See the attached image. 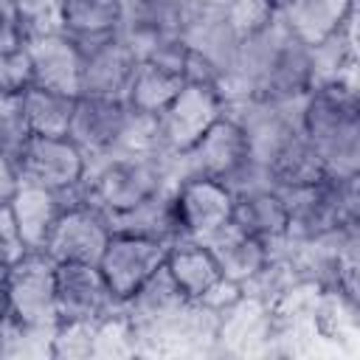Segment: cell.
Returning <instances> with one entry per match:
<instances>
[{"mask_svg":"<svg viewBox=\"0 0 360 360\" xmlns=\"http://www.w3.org/2000/svg\"><path fill=\"white\" fill-rule=\"evenodd\" d=\"M231 222L239 231L267 245L284 239L287 236V205H284L281 191L276 186H262V188L233 194Z\"/></svg>","mask_w":360,"mask_h":360,"instance_id":"20","label":"cell"},{"mask_svg":"<svg viewBox=\"0 0 360 360\" xmlns=\"http://www.w3.org/2000/svg\"><path fill=\"white\" fill-rule=\"evenodd\" d=\"M225 112V98L214 87L183 84L180 93L158 112V146L163 155L191 149L202 132Z\"/></svg>","mask_w":360,"mask_h":360,"instance_id":"6","label":"cell"},{"mask_svg":"<svg viewBox=\"0 0 360 360\" xmlns=\"http://www.w3.org/2000/svg\"><path fill=\"white\" fill-rule=\"evenodd\" d=\"M82 194H65V191H53V188H42V186H31V183H20L14 197L8 200L11 217L17 222V231L25 242L28 250H42L59 214L79 200Z\"/></svg>","mask_w":360,"mask_h":360,"instance_id":"14","label":"cell"},{"mask_svg":"<svg viewBox=\"0 0 360 360\" xmlns=\"http://www.w3.org/2000/svg\"><path fill=\"white\" fill-rule=\"evenodd\" d=\"M138 354L135 326L124 312H115L93 329V357H132Z\"/></svg>","mask_w":360,"mask_h":360,"instance_id":"26","label":"cell"},{"mask_svg":"<svg viewBox=\"0 0 360 360\" xmlns=\"http://www.w3.org/2000/svg\"><path fill=\"white\" fill-rule=\"evenodd\" d=\"M186 0H127L121 20V39L143 59V53L166 37H183Z\"/></svg>","mask_w":360,"mask_h":360,"instance_id":"13","label":"cell"},{"mask_svg":"<svg viewBox=\"0 0 360 360\" xmlns=\"http://www.w3.org/2000/svg\"><path fill=\"white\" fill-rule=\"evenodd\" d=\"M191 298L180 290V284L172 278V273L166 270V262L121 304V312L132 321L135 329L141 326H152L158 321L172 318L174 312H180Z\"/></svg>","mask_w":360,"mask_h":360,"instance_id":"21","label":"cell"},{"mask_svg":"<svg viewBox=\"0 0 360 360\" xmlns=\"http://www.w3.org/2000/svg\"><path fill=\"white\" fill-rule=\"evenodd\" d=\"M110 225H112V233L160 242L166 248L174 245L177 239H183L180 217H177V205H174V183L163 186L160 191H155L152 197H146L143 202H138L127 211L110 214Z\"/></svg>","mask_w":360,"mask_h":360,"instance_id":"15","label":"cell"},{"mask_svg":"<svg viewBox=\"0 0 360 360\" xmlns=\"http://www.w3.org/2000/svg\"><path fill=\"white\" fill-rule=\"evenodd\" d=\"M8 321L20 326L53 329L56 318V262L45 250H28L6 267Z\"/></svg>","mask_w":360,"mask_h":360,"instance_id":"3","label":"cell"},{"mask_svg":"<svg viewBox=\"0 0 360 360\" xmlns=\"http://www.w3.org/2000/svg\"><path fill=\"white\" fill-rule=\"evenodd\" d=\"M250 158L248 132L222 112L191 149L172 155V177H214L228 183Z\"/></svg>","mask_w":360,"mask_h":360,"instance_id":"4","label":"cell"},{"mask_svg":"<svg viewBox=\"0 0 360 360\" xmlns=\"http://www.w3.org/2000/svg\"><path fill=\"white\" fill-rule=\"evenodd\" d=\"M174 205L183 239H202L231 222L233 191L214 177H183L174 183Z\"/></svg>","mask_w":360,"mask_h":360,"instance_id":"10","label":"cell"},{"mask_svg":"<svg viewBox=\"0 0 360 360\" xmlns=\"http://www.w3.org/2000/svg\"><path fill=\"white\" fill-rule=\"evenodd\" d=\"M25 253H28V248H25V242H22V236L17 231V222L11 217V208L6 202V205H0V267L3 270L11 267Z\"/></svg>","mask_w":360,"mask_h":360,"instance_id":"33","label":"cell"},{"mask_svg":"<svg viewBox=\"0 0 360 360\" xmlns=\"http://www.w3.org/2000/svg\"><path fill=\"white\" fill-rule=\"evenodd\" d=\"M276 14H278V8L270 0H231L225 6V20L239 39H248V37L264 31L276 20Z\"/></svg>","mask_w":360,"mask_h":360,"instance_id":"28","label":"cell"},{"mask_svg":"<svg viewBox=\"0 0 360 360\" xmlns=\"http://www.w3.org/2000/svg\"><path fill=\"white\" fill-rule=\"evenodd\" d=\"M115 312H121V298L112 292L98 264H56L59 323H101Z\"/></svg>","mask_w":360,"mask_h":360,"instance_id":"7","label":"cell"},{"mask_svg":"<svg viewBox=\"0 0 360 360\" xmlns=\"http://www.w3.org/2000/svg\"><path fill=\"white\" fill-rule=\"evenodd\" d=\"M121 20V0H62V31L70 39H98L118 34Z\"/></svg>","mask_w":360,"mask_h":360,"instance_id":"24","label":"cell"},{"mask_svg":"<svg viewBox=\"0 0 360 360\" xmlns=\"http://www.w3.org/2000/svg\"><path fill=\"white\" fill-rule=\"evenodd\" d=\"M225 3H231V0H225Z\"/></svg>","mask_w":360,"mask_h":360,"instance_id":"39","label":"cell"},{"mask_svg":"<svg viewBox=\"0 0 360 360\" xmlns=\"http://www.w3.org/2000/svg\"><path fill=\"white\" fill-rule=\"evenodd\" d=\"M14 163L20 183L65 194H82L87 155L68 135H28Z\"/></svg>","mask_w":360,"mask_h":360,"instance_id":"5","label":"cell"},{"mask_svg":"<svg viewBox=\"0 0 360 360\" xmlns=\"http://www.w3.org/2000/svg\"><path fill=\"white\" fill-rule=\"evenodd\" d=\"M8 318V304H6V270L0 267V323Z\"/></svg>","mask_w":360,"mask_h":360,"instance_id":"36","label":"cell"},{"mask_svg":"<svg viewBox=\"0 0 360 360\" xmlns=\"http://www.w3.org/2000/svg\"><path fill=\"white\" fill-rule=\"evenodd\" d=\"M188 51L191 45L183 39V37H166V39H158L146 53L143 59L166 68V70H174L183 76V68H186V59H188Z\"/></svg>","mask_w":360,"mask_h":360,"instance_id":"32","label":"cell"},{"mask_svg":"<svg viewBox=\"0 0 360 360\" xmlns=\"http://www.w3.org/2000/svg\"><path fill=\"white\" fill-rule=\"evenodd\" d=\"M169 248L160 242H149V239H138V236H127V233H112L101 259H98V270L104 273L107 284L112 287V292L121 298V304L166 262Z\"/></svg>","mask_w":360,"mask_h":360,"instance_id":"11","label":"cell"},{"mask_svg":"<svg viewBox=\"0 0 360 360\" xmlns=\"http://www.w3.org/2000/svg\"><path fill=\"white\" fill-rule=\"evenodd\" d=\"M31 82V59L25 45L0 53V93H22Z\"/></svg>","mask_w":360,"mask_h":360,"instance_id":"31","label":"cell"},{"mask_svg":"<svg viewBox=\"0 0 360 360\" xmlns=\"http://www.w3.org/2000/svg\"><path fill=\"white\" fill-rule=\"evenodd\" d=\"M129 115L127 98H110V96H76L73 118L68 138L87 155H104L112 152L121 141L124 124Z\"/></svg>","mask_w":360,"mask_h":360,"instance_id":"12","label":"cell"},{"mask_svg":"<svg viewBox=\"0 0 360 360\" xmlns=\"http://www.w3.org/2000/svg\"><path fill=\"white\" fill-rule=\"evenodd\" d=\"M20 186V174H17V163L14 158H8L6 152H0V205H6L14 191Z\"/></svg>","mask_w":360,"mask_h":360,"instance_id":"35","label":"cell"},{"mask_svg":"<svg viewBox=\"0 0 360 360\" xmlns=\"http://www.w3.org/2000/svg\"><path fill=\"white\" fill-rule=\"evenodd\" d=\"M301 132L318 152L326 174H360V87L357 82L315 84L301 104Z\"/></svg>","mask_w":360,"mask_h":360,"instance_id":"1","label":"cell"},{"mask_svg":"<svg viewBox=\"0 0 360 360\" xmlns=\"http://www.w3.org/2000/svg\"><path fill=\"white\" fill-rule=\"evenodd\" d=\"M259 163L267 169L270 183L276 188L309 186V183H318L321 177H326V169H323L318 152L312 149V143L307 141V135L301 129L287 132Z\"/></svg>","mask_w":360,"mask_h":360,"instance_id":"19","label":"cell"},{"mask_svg":"<svg viewBox=\"0 0 360 360\" xmlns=\"http://www.w3.org/2000/svg\"><path fill=\"white\" fill-rule=\"evenodd\" d=\"M172 183H177L172 177V155L115 149L87 158L82 200L93 202L110 217L143 202L146 197Z\"/></svg>","mask_w":360,"mask_h":360,"instance_id":"2","label":"cell"},{"mask_svg":"<svg viewBox=\"0 0 360 360\" xmlns=\"http://www.w3.org/2000/svg\"><path fill=\"white\" fill-rule=\"evenodd\" d=\"M22 39L62 34V0H17Z\"/></svg>","mask_w":360,"mask_h":360,"instance_id":"27","label":"cell"},{"mask_svg":"<svg viewBox=\"0 0 360 360\" xmlns=\"http://www.w3.org/2000/svg\"><path fill=\"white\" fill-rule=\"evenodd\" d=\"M0 357H3V329H0Z\"/></svg>","mask_w":360,"mask_h":360,"instance_id":"38","label":"cell"},{"mask_svg":"<svg viewBox=\"0 0 360 360\" xmlns=\"http://www.w3.org/2000/svg\"><path fill=\"white\" fill-rule=\"evenodd\" d=\"M197 242H202L214 253L222 276L231 278V281H236V284L250 281L270 262V256H273V250H270L267 242H262V239L239 231L233 222H225L222 228L211 231L208 236H202Z\"/></svg>","mask_w":360,"mask_h":360,"instance_id":"18","label":"cell"},{"mask_svg":"<svg viewBox=\"0 0 360 360\" xmlns=\"http://www.w3.org/2000/svg\"><path fill=\"white\" fill-rule=\"evenodd\" d=\"M82 51L79 96H110L124 98L141 56L121 39V34L98 39H73Z\"/></svg>","mask_w":360,"mask_h":360,"instance_id":"9","label":"cell"},{"mask_svg":"<svg viewBox=\"0 0 360 360\" xmlns=\"http://www.w3.org/2000/svg\"><path fill=\"white\" fill-rule=\"evenodd\" d=\"M31 129L25 124L22 112V96L20 93H0V152L8 158H17L22 143L28 141Z\"/></svg>","mask_w":360,"mask_h":360,"instance_id":"29","label":"cell"},{"mask_svg":"<svg viewBox=\"0 0 360 360\" xmlns=\"http://www.w3.org/2000/svg\"><path fill=\"white\" fill-rule=\"evenodd\" d=\"M25 45L22 31H20V8L17 0H0V53L14 51Z\"/></svg>","mask_w":360,"mask_h":360,"instance_id":"34","label":"cell"},{"mask_svg":"<svg viewBox=\"0 0 360 360\" xmlns=\"http://www.w3.org/2000/svg\"><path fill=\"white\" fill-rule=\"evenodd\" d=\"M25 51L31 59V79H34L31 84H42V87H53V90L79 96L82 51L65 31L28 39Z\"/></svg>","mask_w":360,"mask_h":360,"instance_id":"16","label":"cell"},{"mask_svg":"<svg viewBox=\"0 0 360 360\" xmlns=\"http://www.w3.org/2000/svg\"><path fill=\"white\" fill-rule=\"evenodd\" d=\"M166 270L191 301H200L222 278L214 253L197 239H177L174 245H169Z\"/></svg>","mask_w":360,"mask_h":360,"instance_id":"22","label":"cell"},{"mask_svg":"<svg viewBox=\"0 0 360 360\" xmlns=\"http://www.w3.org/2000/svg\"><path fill=\"white\" fill-rule=\"evenodd\" d=\"M357 17V0H290L278 8V22L304 45H318Z\"/></svg>","mask_w":360,"mask_h":360,"instance_id":"17","label":"cell"},{"mask_svg":"<svg viewBox=\"0 0 360 360\" xmlns=\"http://www.w3.org/2000/svg\"><path fill=\"white\" fill-rule=\"evenodd\" d=\"M110 236H112L110 217L101 208H96L93 202L79 197L59 214L42 250L56 264H65V262L98 264Z\"/></svg>","mask_w":360,"mask_h":360,"instance_id":"8","label":"cell"},{"mask_svg":"<svg viewBox=\"0 0 360 360\" xmlns=\"http://www.w3.org/2000/svg\"><path fill=\"white\" fill-rule=\"evenodd\" d=\"M186 84V79L174 70H166L149 59H141L135 73H132V82L127 87V104L132 110H141V112H152L158 115L177 93L180 87Z\"/></svg>","mask_w":360,"mask_h":360,"instance_id":"25","label":"cell"},{"mask_svg":"<svg viewBox=\"0 0 360 360\" xmlns=\"http://www.w3.org/2000/svg\"><path fill=\"white\" fill-rule=\"evenodd\" d=\"M270 3H273L276 8H281V6H284V3H290V0H270Z\"/></svg>","mask_w":360,"mask_h":360,"instance_id":"37","label":"cell"},{"mask_svg":"<svg viewBox=\"0 0 360 360\" xmlns=\"http://www.w3.org/2000/svg\"><path fill=\"white\" fill-rule=\"evenodd\" d=\"M93 329L96 323H56L51 335V357H93Z\"/></svg>","mask_w":360,"mask_h":360,"instance_id":"30","label":"cell"},{"mask_svg":"<svg viewBox=\"0 0 360 360\" xmlns=\"http://www.w3.org/2000/svg\"><path fill=\"white\" fill-rule=\"evenodd\" d=\"M22 112L31 135H68L76 96L42 84H28L22 93Z\"/></svg>","mask_w":360,"mask_h":360,"instance_id":"23","label":"cell"}]
</instances>
